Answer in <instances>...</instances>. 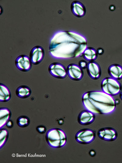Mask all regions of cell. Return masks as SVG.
<instances>
[{
  "instance_id": "cell-1",
  "label": "cell",
  "mask_w": 122,
  "mask_h": 163,
  "mask_svg": "<svg viewBox=\"0 0 122 163\" xmlns=\"http://www.w3.org/2000/svg\"><path fill=\"white\" fill-rule=\"evenodd\" d=\"M87 46V39L82 34L72 31H59L51 39L49 50L54 58L71 59L82 55Z\"/></svg>"
},
{
  "instance_id": "cell-2",
  "label": "cell",
  "mask_w": 122,
  "mask_h": 163,
  "mask_svg": "<svg viewBox=\"0 0 122 163\" xmlns=\"http://www.w3.org/2000/svg\"><path fill=\"white\" fill-rule=\"evenodd\" d=\"M81 101L84 107L95 114H107L116 109V104L112 96L102 91H91L84 92Z\"/></svg>"
},
{
  "instance_id": "cell-3",
  "label": "cell",
  "mask_w": 122,
  "mask_h": 163,
  "mask_svg": "<svg viewBox=\"0 0 122 163\" xmlns=\"http://www.w3.org/2000/svg\"><path fill=\"white\" fill-rule=\"evenodd\" d=\"M46 141L48 145L54 148H59L66 144L67 138L65 132L59 128H51L47 132L45 135Z\"/></svg>"
},
{
  "instance_id": "cell-4",
  "label": "cell",
  "mask_w": 122,
  "mask_h": 163,
  "mask_svg": "<svg viewBox=\"0 0 122 163\" xmlns=\"http://www.w3.org/2000/svg\"><path fill=\"white\" fill-rule=\"evenodd\" d=\"M100 85L102 91L112 96L118 95L122 90L120 83L112 77H106L102 79Z\"/></svg>"
},
{
  "instance_id": "cell-5",
  "label": "cell",
  "mask_w": 122,
  "mask_h": 163,
  "mask_svg": "<svg viewBox=\"0 0 122 163\" xmlns=\"http://www.w3.org/2000/svg\"><path fill=\"white\" fill-rule=\"evenodd\" d=\"M96 137L95 132L89 128H83L78 130L76 133L75 139L78 143L83 145L91 143Z\"/></svg>"
},
{
  "instance_id": "cell-6",
  "label": "cell",
  "mask_w": 122,
  "mask_h": 163,
  "mask_svg": "<svg viewBox=\"0 0 122 163\" xmlns=\"http://www.w3.org/2000/svg\"><path fill=\"white\" fill-rule=\"evenodd\" d=\"M97 135L101 139L107 142H113L118 137V133L114 128L107 127L102 128L98 131Z\"/></svg>"
},
{
  "instance_id": "cell-7",
  "label": "cell",
  "mask_w": 122,
  "mask_h": 163,
  "mask_svg": "<svg viewBox=\"0 0 122 163\" xmlns=\"http://www.w3.org/2000/svg\"><path fill=\"white\" fill-rule=\"evenodd\" d=\"M48 71L51 76L58 79L64 78L67 74L66 69L64 66L57 62L51 63L48 67Z\"/></svg>"
},
{
  "instance_id": "cell-8",
  "label": "cell",
  "mask_w": 122,
  "mask_h": 163,
  "mask_svg": "<svg viewBox=\"0 0 122 163\" xmlns=\"http://www.w3.org/2000/svg\"><path fill=\"white\" fill-rule=\"evenodd\" d=\"M15 63L17 68L23 72L29 71L31 68L32 63L30 57L25 54L18 56L15 60Z\"/></svg>"
},
{
  "instance_id": "cell-9",
  "label": "cell",
  "mask_w": 122,
  "mask_h": 163,
  "mask_svg": "<svg viewBox=\"0 0 122 163\" xmlns=\"http://www.w3.org/2000/svg\"><path fill=\"white\" fill-rule=\"evenodd\" d=\"M44 54V50L41 46L37 45L33 47L29 53L31 63L35 65L39 64L43 59Z\"/></svg>"
},
{
  "instance_id": "cell-10",
  "label": "cell",
  "mask_w": 122,
  "mask_h": 163,
  "mask_svg": "<svg viewBox=\"0 0 122 163\" xmlns=\"http://www.w3.org/2000/svg\"><path fill=\"white\" fill-rule=\"evenodd\" d=\"M95 114L87 110H84L79 114L77 119L78 123L82 125H88L92 123L95 119Z\"/></svg>"
},
{
  "instance_id": "cell-11",
  "label": "cell",
  "mask_w": 122,
  "mask_h": 163,
  "mask_svg": "<svg viewBox=\"0 0 122 163\" xmlns=\"http://www.w3.org/2000/svg\"><path fill=\"white\" fill-rule=\"evenodd\" d=\"M67 74L71 79L78 80L82 78L83 73L81 68L74 64H69L67 67Z\"/></svg>"
},
{
  "instance_id": "cell-12",
  "label": "cell",
  "mask_w": 122,
  "mask_h": 163,
  "mask_svg": "<svg viewBox=\"0 0 122 163\" xmlns=\"http://www.w3.org/2000/svg\"><path fill=\"white\" fill-rule=\"evenodd\" d=\"M71 10L74 15L79 17L84 16L86 12L84 5L81 2L78 1H75L72 3Z\"/></svg>"
},
{
  "instance_id": "cell-13",
  "label": "cell",
  "mask_w": 122,
  "mask_h": 163,
  "mask_svg": "<svg viewBox=\"0 0 122 163\" xmlns=\"http://www.w3.org/2000/svg\"><path fill=\"white\" fill-rule=\"evenodd\" d=\"M87 68L89 74L92 78L97 79L100 77L101 71L98 63L95 62H90L88 64Z\"/></svg>"
},
{
  "instance_id": "cell-14",
  "label": "cell",
  "mask_w": 122,
  "mask_h": 163,
  "mask_svg": "<svg viewBox=\"0 0 122 163\" xmlns=\"http://www.w3.org/2000/svg\"><path fill=\"white\" fill-rule=\"evenodd\" d=\"M108 72L112 77L117 80L122 79V67L118 64L111 65L109 68Z\"/></svg>"
},
{
  "instance_id": "cell-15",
  "label": "cell",
  "mask_w": 122,
  "mask_h": 163,
  "mask_svg": "<svg viewBox=\"0 0 122 163\" xmlns=\"http://www.w3.org/2000/svg\"><path fill=\"white\" fill-rule=\"evenodd\" d=\"M11 115L10 110L5 107H1L0 109V128H2L9 120Z\"/></svg>"
},
{
  "instance_id": "cell-16",
  "label": "cell",
  "mask_w": 122,
  "mask_h": 163,
  "mask_svg": "<svg viewBox=\"0 0 122 163\" xmlns=\"http://www.w3.org/2000/svg\"><path fill=\"white\" fill-rule=\"evenodd\" d=\"M31 93L30 88L26 85H22L18 87L16 90V96L21 98H26L29 97Z\"/></svg>"
},
{
  "instance_id": "cell-17",
  "label": "cell",
  "mask_w": 122,
  "mask_h": 163,
  "mask_svg": "<svg viewBox=\"0 0 122 163\" xmlns=\"http://www.w3.org/2000/svg\"><path fill=\"white\" fill-rule=\"evenodd\" d=\"M11 97V94L9 88L5 85L0 83V101L6 102L9 101Z\"/></svg>"
},
{
  "instance_id": "cell-18",
  "label": "cell",
  "mask_w": 122,
  "mask_h": 163,
  "mask_svg": "<svg viewBox=\"0 0 122 163\" xmlns=\"http://www.w3.org/2000/svg\"><path fill=\"white\" fill-rule=\"evenodd\" d=\"M83 54L84 58L88 61L94 60L97 57L96 50L92 48H87Z\"/></svg>"
},
{
  "instance_id": "cell-19",
  "label": "cell",
  "mask_w": 122,
  "mask_h": 163,
  "mask_svg": "<svg viewBox=\"0 0 122 163\" xmlns=\"http://www.w3.org/2000/svg\"><path fill=\"white\" fill-rule=\"evenodd\" d=\"M9 135L8 130L4 128L0 129V148L1 149L8 140Z\"/></svg>"
},
{
  "instance_id": "cell-20",
  "label": "cell",
  "mask_w": 122,
  "mask_h": 163,
  "mask_svg": "<svg viewBox=\"0 0 122 163\" xmlns=\"http://www.w3.org/2000/svg\"><path fill=\"white\" fill-rule=\"evenodd\" d=\"M30 120L27 116H22L19 117L17 120L18 125L21 128H24L30 124Z\"/></svg>"
},
{
  "instance_id": "cell-21",
  "label": "cell",
  "mask_w": 122,
  "mask_h": 163,
  "mask_svg": "<svg viewBox=\"0 0 122 163\" xmlns=\"http://www.w3.org/2000/svg\"><path fill=\"white\" fill-rule=\"evenodd\" d=\"M36 129L37 131L40 134H44L46 131V127L43 125H39L37 127Z\"/></svg>"
},
{
  "instance_id": "cell-22",
  "label": "cell",
  "mask_w": 122,
  "mask_h": 163,
  "mask_svg": "<svg viewBox=\"0 0 122 163\" xmlns=\"http://www.w3.org/2000/svg\"><path fill=\"white\" fill-rule=\"evenodd\" d=\"M6 125L8 128H11L13 126V122L12 120H9L7 122Z\"/></svg>"
},
{
  "instance_id": "cell-23",
  "label": "cell",
  "mask_w": 122,
  "mask_h": 163,
  "mask_svg": "<svg viewBox=\"0 0 122 163\" xmlns=\"http://www.w3.org/2000/svg\"><path fill=\"white\" fill-rule=\"evenodd\" d=\"M80 65L81 68H85L87 66V63L84 61H82L80 62Z\"/></svg>"
},
{
  "instance_id": "cell-24",
  "label": "cell",
  "mask_w": 122,
  "mask_h": 163,
  "mask_svg": "<svg viewBox=\"0 0 122 163\" xmlns=\"http://www.w3.org/2000/svg\"><path fill=\"white\" fill-rule=\"evenodd\" d=\"M89 154L90 156H95V152L93 150H90L89 152Z\"/></svg>"
},
{
  "instance_id": "cell-25",
  "label": "cell",
  "mask_w": 122,
  "mask_h": 163,
  "mask_svg": "<svg viewBox=\"0 0 122 163\" xmlns=\"http://www.w3.org/2000/svg\"><path fill=\"white\" fill-rule=\"evenodd\" d=\"M63 123L64 121L62 119H60L59 120L58 123L59 124L62 125L63 124Z\"/></svg>"
},
{
  "instance_id": "cell-26",
  "label": "cell",
  "mask_w": 122,
  "mask_h": 163,
  "mask_svg": "<svg viewBox=\"0 0 122 163\" xmlns=\"http://www.w3.org/2000/svg\"><path fill=\"white\" fill-rule=\"evenodd\" d=\"M102 52L103 50L102 49H100L98 50V52L99 54H101V53H103Z\"/></svg>"
},
{
  "instance_id": "cell-27",
  "label": "cell",
  "mask_w": 122,
  "mask_h": 163,
  "mask_svg": "<svg viewBox=\"0 0 122 163\" xmlns=\"http://www.w3.org/2000/svg\"><path fill=\"white\" fill-rule=\"evenodd\" d=\"M115 102L116 104H119L120 102V101L118 99H117L115 100Z\"/></svg>"
},
{
  "instance_id": "cell-28",
  "label": "cell",
  "mask_w": 122,
  "mask_h": 163,
  "mask_svg": "<svg viewBox=\"0 0 122 163\" xmlns=\"http://www.w3.org/2000/svg\"><path fill=\"white\" fill-rule=\"evenodd\" d=\"M120 97L121 99L122 100V91L120 93Z\"/></svg>"
}]
</instances>
